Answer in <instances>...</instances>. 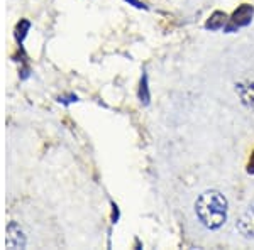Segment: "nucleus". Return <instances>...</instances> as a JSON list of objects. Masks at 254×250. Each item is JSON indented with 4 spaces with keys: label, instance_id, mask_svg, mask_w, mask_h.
<instances>
[{
    "label": "nucleus",
    "instance_id": "obj_1",
    "mask_svg": "<svg viewBox=\"0 0 254 250\" xmlns=\"http://www.w3.org/2000/svg\"><path fill=\"white\" fill-rule=\"evenodd\" d=\"M195 215L207 230H219L227 220V200L215 190L202 193L195 201Z\"/></svg>",
    "mask_w": 254,
    "mask_h": 250
},
{
    "label": "nucleus",
    "instance_id": "obj_2",
    "mask_svg": "<svg viewBox=\"0 0 254 250\" xmlns=\"http://www.w3.org/2000/svg\"><path fill=\"white\" fill-rule=\"evenodd\" d=\"M5 245L9 249H26L27 245V237L24 230L20 228L17 221H10L7 225V240Z\"/></svg>",
    "mask_w": 254,
    "mask_h": 250
},
{
    "label": "nucleus",
    "instance_id": "obj_3",
    "mask_svg": "<svg viewBox=\"0 0 254 250\" xmlns=\"http://www.w3.org/2000/svg\"><path fill=\"white\" fill-rule=\"evenodd\" d=\"M253 14H254V9L248 3L241 5L239 9L234 12L232 19L229 20V26L225 27L227 31H234V29H241V27H246L248 24H251L253 20Z\"/></svg>",
    "mask_w": 254,
    "mask_h": 250
},
{
    "label": "nucleus",
    "instance_id": "obj_4",
    "mask_svg": "<svg viewBox=\"0 0 254 250\" xmlns=\"http://www.w3.org/2000/svg\"><path fill=\"white\" fill-rule=\"evenodd\" d=\"M236 227L241 235L246 237V239H254V203L249 204L243 211V215L237 220Z\"/></svg>",
    "mask_w": 254,
    "mask_h": 250
},
{
    "label": "nucleus",
    "instance_id": "obj_5",
    "mask_svg": "<svg viewBox=\"0 0 254 250\" xmlns=\"http://www.w3.org/2000/svg\"><path fill=\"white\" fill-rule=\"evenodd\" d=\"M29 31H31V20L29 19H20L17 22V26H15V31H14L15 43H17L20 48H22L24 41H26L27 34H29Z\"/></svg>",
    "mask_w": 254,
    "mask_h": 250
},
{
    "label": "nucleus",
    "instance_id": "obj_6",
    "mask_svg": "<svg viewBox=\"0 0 254 250\" xmlns=\"http://www.w3.org/2000/svg\"><path fill=\"white\" fill-rule=\"evenodd\" d=\"M225 22H227V15H225L224 12H214V14L210 15V19L207 20L205 27L210 31H219L225 26Z\"/></svg>",
    "mask_w": 254,
    "mask_h": 250
},
{
    "label": "nucleus",
    "instance_id": "obj_7",
    "mask_svg": "<svg viewBox=\"0 0 254 250\" xmlns=\"http://www.w3.org/2000/svg\"><path fill=\"white\" fill-rule=\"evenodd\" d=\"M239 95L243 98V101L249 108L254 110V83L249 85H239Z\"/></svg>",
    "mask_w": 254,
    "mask_h": 250
},
{
    "label": "nucleus",
    "instance_id": "obj_8",
    "mask_svg": "<svg viewBox=\"0 0 254 250\" xmlns=\"http://www.w3.org/2000/svg\"><path fill=\"white\" fill-rule=\"evenodd\" d=\"M137 97L141 100V103L147 105L151 100V93H149V83H147V75L144 73L141 78V83H139V92H137Z\"/></svg>",
    "mask_w": 254,
    "mask_h": 250
},
{
    "label": "nucleus",
    "instance_id": "obj_9",
    "mask_svg": "<svg viewBox=\"0 0 254 250\" xmlns=\"http://www.w3.org/2000/svg\"><path fill=\"white\" fill-rule=\"evenodd\" d=\"M58 101H60V103H63V105H69V103H75V101H78V97H76V95L60 97Z\"/></svg>",
    "mask_w": 254,
    "mask_h": 250
},
{
    "label": "nucleus",
    "instance_id": "obj_10",
    "mask_svg": "<svg viewBox=\"0 0 254 250\" xmlns=\"http://www.w3.org/2000/svg\"><path fill=\"white\" fill-rule=\"evenodd\" d=\"M119 216H121V213H119V206L112 203V223H117Z\"/></svg>",
    "mask_w": 254,
    "mask_h": 250
},
{
    "label": "nucleus",
    "instance_id": "obj_11",
    "mask_svg": "<svg viewBox=\"0 0 254 250\" xmlns=\"http://www.w3.org/2000/svg\"><path fill=\"white\" fill-rule=\"evenodd\" d=\"M127 3H132L136 9H146V5L142 2H139V0H126Z\"/></svg>",
    "mask_w": 254,
    "mask_h": 250
},
{
    "label": "nucleus",
    "instance_id": "obj_12",
    "mask_svg": "<svg viewBox=\"0 0 254 250\" xmlns=\"http://www.w3.org/2000/svg\"><path fill=\"white\" fill-rule=\"evenodd\" d=\"M249 171L254 173V155H253V159H251V164H249Z\"/></svg>",
    "mask_w": 254,
    "mask_h": 250
}]
</instances>
